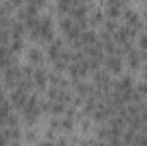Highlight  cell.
<instances>
[{
    "label": "cell",
    "mask_w": 147,
    "mask_h": 146,
    "mask_svg": "<svg viewBox=\"0 0 147 146\" xmlns=\"http://www.w3.org/2000/svg\"><path fill=\"white\" fill-rule=\"evenodd\" d=\"M94 40H96L94 31H86V33H82V41H84V43H92Z\"/></svg>",
    "instance_id": "cell-3"
},
{
    "label": "cell",
    "mask_w": 147,
    "mask_h": 146,
    "mask_svg": "<svg viewBox=\"0 0 147 146\" xmlns=\"http://www.w3.org/2000/svg\"><path fill=\"white\" fill-rule=\"evenodd\" d=\"M29 57H31V60H33V62H36V64H39V62L43 60V57H41V53H39L38 50H31Z\"/></svg>",
    "instance_id": "cell-5"
},
{
    "label": "cell",
    "mask_w": 147,
    "mask_h": 146,
    "mask_svg": "<svg viewBox=\"0 0 147 146\" xmlns=\"http://www.w3.org/2000/svg\"><path fill=\"white\" fill-rule=\"evenodd\" d=\"M140 46H142V50H147V35L140 36Z\"/></svg>",
    "instance_id": "cell-8"
},
{
    "label": "cell",
    "mask_w": 147,
    "mask_h": 146,
    "mask_svg": "<svg viewBox=\"0 0 147 146\" xmlns=\"http://www.w3.org/2000/svg\"><path fill=\"white\" fill-rule=\"evenodd\" d=\"M106 12L110 14L111 17H113V16H118V14H120V7H116V5H110Z\"/></svg>",
    "instance_id": "cell-6"
},
{
    "label": "cell",
    "mask_w": 147,
    "mask_h": 146,
    "mask_svg": "<svg viewBox=\"0 0 147 146\" xmlns=\"http://www.w3.org/2000/svg\"><path fill=\"white\" fill-rule=\"evenodd\" d=\"M34 81H36V84L41 88L43 84H45V81H46V76H45V72L41 71V69H38V71H34Z\"/></svg>",
    "instance_id": "cell-2"
},
{
    "label": "cell",
    "mask_w": 147,
    "mask_h": 146,
    "mask_svg": "<svg viewBox=\"0 0 147 146\" xmlns=\"http://www.w3.org/2000/svg\"><path fill=\"white\" fill-rule=\"evenodd\" d=\"M72 26H74V24H72V19H63V21H62V28H63L65 31H69Z\"/></svg>",
    "instance_id": "cell-7"
},
{
    "label": "cell",
    "mask_w": 147,
    "mask_h": 146,
    "mask_svg": "<svg viewBox=\"0 0 147 146\" xmlns=\"http://www.w3.org/2000/svg\"><path fill=\"white\" fill-rule=\"evenodd\" d=\"M108 67H110L111 71H115V72H118V71L121 69V62H120V57H118V55L108 59Z\"/></svg>",
    "instance_id": "cell-1"
},
{
    "label": "cell",
    "mask_w": 147,
    "mask_h": 146,
    "mask_svg": "<svg viewBox=\"0 0 147 146\" xmlns=\"http://www.w3.org/2000/svg\"><path fill=\"white\" fill-rule=\"evenodd\" d=\"M139 91H140V95H147V83L139 86Z\"/></svg>",
    "instance_id": "cell-10"
},
{
    "label": "cell",
    "mask_w": 147,
    "mask_h": 146,
    "mask_svg": "<svg viewBox=\"0 0 147 146\" xmlns=\"http://www.w3.org/2000/svg\"><path fill=\"white\" fill-rule=\"evenodd\" d=\"M115 28H116V24L113 21H106V29L108 31H115Z\"/></svg>",
    "instance_id": "cell-9"
},
{
    "label": "cell",
    "mask_w": 147,
    "mask_h": 146,
    "mask_svg": "<svg viewBox=\"0 0 147 146\" xmlns=\"http://www.w3.org/2000/svg\"><path fill=\"white\" fill-rule=\"evenodd\" d=\"M99 36H101V40H103V41H108V40H110V33H108V31H103Z\"/></svg>",
    "instance_id": "cell-11"
},
{
    "label": "cell",
    "mask_w": 147,
    "mask_h": 146,
    "mask_svg": "<svg viewBox=\"0 0 147 146\" xmlns=\"http://www.w3.org/2000/svg\"><path fill=\"white\" fill-rule=\"evenodd\" d=\"M10 2H12V3H16V5H17V3H19V2H22V0H10Z\"/></svg>",
    "instance_id": "cell-12"
},
{
    "label": "cell",
    "mask_w": 147,
    "mask_h": 146,
    "mask_svg": "<svg viewBox=\"0 0 147 146\" xmlns=\"http://www.w3.org/2000/svg\"><path fill=\"white\" fill-rule=\"evenodd\" d=\"M96 83H99V84H106V83H108V74L106 72H98L96 74Z\"/></svg>",
    "instance_id": "cell-4"
}]
</instances>
